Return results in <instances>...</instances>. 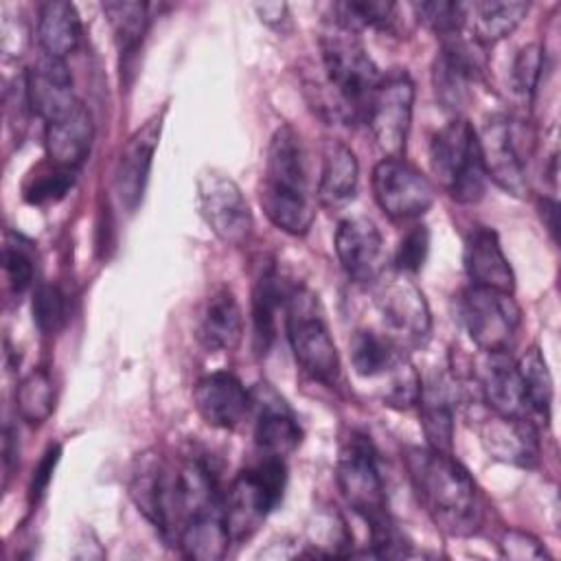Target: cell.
<instances>
[{"instance_id": "obj_23", "label": "cell", "mask_w": 561, "mask_h": 561, "mask_svg": "<svg viewBox=\"0 0 561 561\" xmlns=\"http://www.w3.org/2000/svg\"><path fill=\"white\" fill-rule=\"evenodd\" d=\"M465 272L476 287H489L497 291L513 294L515 274L513 267L500 245L497 232L486 226H476L467 239L462 250Z\"/></svg>"}, {"instance_id": "obj_48", "label": "cell", "mask_w": 561, "mask_h": 561, "mask_svg": "<svg viewBox=\"0 0 561 561\" xmlns=\"http://www.w3.org/2000/svg\"><path fill=\"white\" fill-rule=\"evenodd\" d=\"M18 460V436L11 427H4V467L11 469Z\"/></svg>"}, {"instance_id": "obj_34", "label": "cell", "mask_w": 561, "mask_h": 561, "mask_svg": "<svg viewBox=\"0 0 561 561\" xmlns=\"http://www.w3.org/2000/svg\"><path fill=\"white\" fill-rule=\"evenodd\" d=\"M55 408V383L46 368L31 370L15 388V410L28 425L44 423Z\"/></svg>"}, {"instance_id": "obj_3", "label": "cell", "mask_w": 561, "mask_h": 561, "mask_svg": "<svg viewBox=\"0 0 561 561\" xmlns=\"http://www.w3.org/2000/svg\"><path fill=\"white\" fill-rule=\"evenodd\" d=\"M320 59L327 83L335 94V116L351 123L364 121L381 72L357 31L329 18L320 31Z\"/></svg>"}, {"instance_id": "obj_24", "label": "cell", "mask_w": 561, "mask_h": 561, "mask_svg": "<svg viewBox=\"0 0 561 561\" xmlns=\"http://www.w3.org/2000/svg\"><path fill=\"white\" fill-rule=\"evenodd\" d=\"M94 142V121L90 110L79 101L66 116L46 123L48 160L61 169L77 171L90 156Z\"/></svg>"}, {"instance_id": "obj_12", "label": "cell", "mask_w": 561, "mask_h": 561, "mask_svg": "<svg viewBox=\"0 0 561 561\" xmlns=\"http://www.w3.org/2000/svg\"><path fill=\"white\" fill-rule=\"evenodd\" d=\"M129 495L138 511L160 530V535L175 541L180 526L178 467L169 465L153 451L138 456L129 478Z\"/></svg>"}, {"instance_id": "obj_39", "label": "cell", "mask_w": 561, "mask_h": 561, "mask_svg": "<svg viewBox=\"0 0 561 561\" xmlns=\"http://www.w3.org/2000/svg\"><path fill=\"white\" fill-rule=\"evenodd\" d=\"M416 18L440 39L460 35L462 26L467 24V4L454 0H430V2H414L412 4Z\"/></svg>"}, {"instance_id": "obj_29", "label": "cell", "mask_w": 561, "mask_h": 561, "mask_svg": "<svg viewBox=\"0 0 561 561\" xmlns=\"http://www.w3.org/2000/svg\"><path fill=\"white\" fill-rule=\"evenodd\" d=\"M37 42L44 55L66 59L81 42V20L75 4L50 0L39 4Z\"/></svg>"}, {"instance_id": "obj_19", "label": "cell", "mask_w": 561, "mask_h": 561, "mask_svg": "<svg viewBox=\"0 0 561 561\" xmlns=\"http://www.w3.org/2000/svg\"><path fill=\"white\" fill-rule=\"evenodd\" d=\"M197 414L217 430H237L252 412V392L232 373L204 375L193 386Z\"/></svg>"}, {"instance_id": "obj_33", "label": "cell", "mask_w": 561, "mask_h": 561, "mask_svg": "<svg viewBox=\"0 0 561 561\" xmlns=\"http://www.w3.org/2000/svg\"><path fill=\"white\" fill-rule=\"evenodd\" d=\"M515 364H517V370H519V377L524 383V394H526L530 412H535L548 421L554 390H552V375L548 370L543 353L539 351V346L533 344L528 351L522 353V357Z\"/></svg>"}, {"instance_id": "obj_30", "label": "cell", "mask_w": 561, "mask_h": 561, "mask_svg": "<svg viewBox=\"0 0 561 561\" xmlns=\"http://www.w3.org/2000/svg\"><path fill=\"white\" fill-rule=\"evenodd\" d=\"M289 289L274 265H270L252 289V337L256 353H267L276 337V313L285 309Z\"/></svg>"}, {"instance_id": "obj_22", "label": "cell", "mask_w": 561, "mask_h": 561, "mask_svg": "<svg viewBox=\"0 0 561 561\" xmlns=\"http://www.w3.org/2000/svg\"><path fill=\"white\" fill-rule=\"evenodd\" d=\"M478 368V388L493 414L530 416L517 364L508 353H482Z\"/></svg>"}, {"instance_id": "obj_44", "label": "cell", "mask_w": 561, "mask_h": 561, "mask_svg": "<svg viewBox=\"0 0 561 561\" xmlns=\"http://www.w3.org/2000/svg\"><path fill=\"white\" fill-rule=\"evenodd\" d=\"M500 550L506 559L526 561V559H548V550L543 543L524 530H506L500 539Z\"/></svg>"}, {"instance_id": "obj_7", "label": "cell", "mask_w": 561, "mask_h": 561, "mask_svg": "<svg viewBox=\"0 0 561 561\" xmlns=\"http://www.w3.org/2000/svg\"><path fill=\"white\" fill-rule=\"evenodd\" d=\"M287 489L285 458L261 456L245 467L224 491V515L232 541L250 537L259 524L283 502Z\"/></svg>"}, {"instance_id": "obj_46", "label": "cell", "mask_w": 561, "mask_h": 561, "mask_svg": "<svg viewBox=\"0 0 561 561\" xmlns=\"http://www.w3.org/2000/svg\"><path fill=\"white\" fill-rule=\"evenodd\" d=\"M254 11L261 18V22H265L267 26H280L287 20V4L285 2L254 4Z\"/></svg>"}, {"instance_id": "obj_32", "label": "cell", "mask_w": 561, "mask_h": 561, "mask_svg": "<svg viewBox=\"0 0 561 561\" xmlns=\"http://www.w3.org/2000/svg\"><path fill=\"white\" fill-rule=\"evenodd\" d=\"M348 357L359 377L375 379L386 377L394 368V364L403 357V348H399L386 333L364 329L351 337Z\"/></svg>"}, {"instance_id": "obj_21", "label": "cell", "mask_w": 561, "mask_h": 561, "mask_svg": "<svg viewBox=\"0 0 561 561\" xmlns=\"http://www.w3.org/2000/svg\"><path fill=\"white\" fill-rule=\"evenodd\" d=\"M24 83L31 112L42 116L46 123L66 116L79 103L75 99L72 75L66 59L42 53L24 72Z\"/></svg>"}, {"instance_id": "obj_5", "label": "cell", "mask_w": 561, "mask_h": 561, "mask_svg": "<svg viewBox=\"0 0 561 561\" xmlns=\"http://www.w3.org/2000/svg\"><path fill=\"white\" fill-rule=\"evenodd\" d=\"M285 331L296 364L324 386H335L342 362L331 337L318 296L307 287H291L285 302Z\"/></svg>"}, {"instance_id": "obj_31", "label": "cell", "mask_w": 561, "mask_h": 561, "mask_svg": "<svg viewBox=\"0 0 561 561\" xmlns=\"http://www.w3.org/2000/svg\"><path fill=\"white\" fill-rule=\"evenodd\" d=\"M526 13L528 2H473L467 4V24L473 42L484 46L508 37L522 24Z\"/></svg>"}, {"instance_id": "obj_13", "label": "cell", "mask_w": 561, "mask_h": 561, "mask_svg": "<svg viewBox=\"0 0 561 561\" xmlns=\"http://www.w3.org/2000/svg\"><path fill=\"white\" fill-rule=\"evenodd\" d=\"M197 206L219 241L226 245H243L254 228L252 210L239 184L221 171L208 169L197 178Z\"/></svg>"}, {"instance_id": "obj_37", "label": "cell", "mask_w": 561, "mask_h": 561, "mask_svg": "<svg viewBox=\"0 0 561 561\" xmlns=\"http://www.w3.org/2000/svg\"><path fill=\"white\" fill-rule=\"evenodd\" d=\"M72 184H75V171L61 169L50 162L48 167H39L35 169V173L28 175L22 195L33 206L55 204L61 197H66Z\"/></svg>"}, {"instance_id": "obj_45", "label": "cell", "mask_w": 561, "mask_h": 561, "mask_svg": "<svg viewBox=\"0 0 561 561\" xmlns=\"http://www.w3.org/2000/svg\"><path fill=\"white\" fill-rule=\"evenodd\" d=\"M59 456H61V447L59 445H50L42 454L37 467L33 469V478H31V486H28L31 502L37 504L44 497V493H46V489H48V484L53 480V471H55V467L59 462Z\"/></svg>"}, {"instance_id": "obj_42", "label": "cell", "mask_w": 561, "mask_h": 561, "mask_svg": "<svg viewBox=\"0 0 561 561\" xmlns=\"http://www.w3.org/2000/svg\"><path fill=\"white\" fill-rule=\"evenodd\" d=\"M546 66V53L541 44L524 46L511 66V88L517 96L530 101L539 88L541 75Z\"/></svg>"}, {"instance_id": "obj_38", "label": "cell", "mask_w": 561, "mask_h": 561, "mask_svg": "<svg viewBox=\"0 0 561 561\" xmlns=\"http://www.w3.org/2000/svg\"><path fill=\"white\" fill-rule=\"evenodd\" d=\"M2 267L11 289L15 294L26 291L33 285V276H35L33 245L24 237L9 232L2 245Z\"/></svg>"}, {"instance_id": "obj_40", "label": "cell", "mask_w": 561, "mask_h": 561, "mask_svg": "<svg viewBox=\"0 0 561 561\" xmlns=\"http://www.w3.org/2000/svg\"><path fill=\"white\" fill-rule=\"evenodd\" d=\"M421 386L423 383H421L416 368L403 355L394 364V368L386 375V386L381 390V399L386 405H392L397 410H408L419 403Z\"/></svg>"}, {"instance_id": "obj_41", "label": "cell", "mask_w": 561, "mask_h": 561, "mask_svg": "<svg viewBox=\"0 0 561 561\" xmlns=\"http://www.w3.org/2000/svg\"><path fill=\"white\" fill-rule=\"evenodd\" d=\"M31 309H33V322L37 331L46 337L59 333L68 320L66 296L57 285H50V283H44L35 289Z\"/></svg>"}, {"instance_id": "obj_8", "label": "cell", "mask_w": 561, "mask_h": 561, "mask_svg": "<svg viewBox=\"0 0 561 561\" xmlns=\"http://www.w3.org/2000/svg\"><path fill=\"white\" fill-rule=\"evenodd\" d=\"M458 318L482 353H508L522 327V309L513 294L476 285L460 294Z\"/></svg>"}, {"instance_id": "obj_43", "label": "cell", "mask_w": 561, "mask_h": 561, "mask_svg": "<svg viewBox=\"0 0 561 561\" xmlns=\"http://www.w3.org/2000/svg\"><path fill=\"white\" fill-rule=\"evenodd\" d=\"M430 254V230L423 224L412 226L397 245L394 252V267L403 274H416Z\"/></svg>"}, {"instance_id": "obj_35", "label": "cell", "mask_w": 561, "mask_h": 561, "mask_svg": "<svg viewBox=\"0 0 561 561\" xmlns=\"http://www.w3.org/2000/svg\"><path fill=\"white\" fill-rule=\"evenodd\" d=\"M103 11L112 24L121 55H134L149 24V4L145 2H105Z\"/></svg>"}, {"instance_id": "obj_15", "label": "cell", "mask_w": 561, "mask_h": 561, "mask_svg": "<svg viewBox=\"0 0 561 561\" xmlns=\"http://www.w3.org/2000/svg\"><path fill=\"white\" fill-rule=\"evenodd\" d=\"M373 195L394 221L416 219L427 213L434 202L432 182L403 158H383L373 169Z\"/></svg>"}, {"instance_id": "obj_28", "label": "cell", "mask_w": 561, "mask_h": 561, "mask_svg": "<svg viewBox=\"0 0 561 561\" xmlns=\"http://www.w3.org/2000/svg\"><path fill=\"white\" fill-rule=\"evenodd\" d=\"M359 184V164L348 145L327 140L322 151V171L318 182V202L327 208H342L355 199Z\"/></svg>"}, {"instance_id": "obj_36", "label": "cell", "mask_w": 561, "mask_h": 561, "mask_svg": "<svg viewBox=\"0 0 561 561\" xmlns=\"http://www.w3.org/2000/svg\"><path fill=\"white\" fill-rule=\"evenodd\" d=\"M333 18L359 33V28H390L394 22V2L386 0H346L331 7Z\"/></svg>"}, {"instance_id": "obj_47", "label": "cell", "mask_w": 561, "mask_h": 561, "mask_svg": "<svg viewBox=\"0 0 561 561\" xmlns=\"http://www.w3.org/2000/svg\"><path fill=\"white\" fill-rule=\"evenodd\" d=\"M537 210H539L541 221L546 224L550 237L557 241V234H559V204H557V199L541 197L539 204H537Z\"/></svg>"}, {"instance_id": "obj_26", "label": "cell", "mask_w": 561, "mask_h": 561, "mask_svg": "<svg viewBox=\"0 0 561 561\" xmlns=\"http://www.w3.org/2000/svg\"><path fill=\"white\" fill-rule=\"evenodd\" d=\"M232 543L226 515H224V502L202 508L184 519L175 535V546L186 559L195 561H217L224 559L228 552V546Z\"/></svg>"}, {"instance_id": "obj_1", "label": "cell", "mask_w": 561, "mask_h": 561, "mask_svg": "<svg viewBox=\"0 0 561 561\" xmlns=\"http://www.w3.org/2000/svg\"><path fill=\"white\" fill-rule=\"evenodd\" d=\"M403 456L416 500L436 528L449 537L476 535L484 522V500L480 486L454 454L408 447Z\"/></svg>"}, {"instance_id": "obj_27", "label": "cell", "mask_w": 561, "mask_h": 561, "mask_svg": "<svg viewBox=\"0 0 561 561\" xmlns=\"http://www.w3.org/2000/svg\"><path fill=\"white\" fill-rule=\"evenodd\" d=\"M421 425L427 447L454 454V410H456V381L449 377H434L421 386L419 403Z\"/></svg>"}, {"instance_id": "obj_17", "label": "cell", "mask_w": 561, "mask_h": 561, "mask_svg": "<svg viewBox=\"0 0 561 561\" xmlns=\"http://www.w3.org/2000/svg\"><path fill=\"white\" fill-rule=\"evenodd\" d=\"M335 254L355 283H375L381 278L386 252L379 228L368 217H346L335 230Z\"/></svg>"}, {"instance_id": "obj_4", "label": "cell", "mask_w": 561, "mask_h": 561, "mask_svg": "<svg viewBox=\"0 0 561 561\" xmlns=\"http://www.w3.org/2000/svg\"><path fill=\"white\" fill-rule=\"evenodd\" d=\"M430 167L438 186L458 204H476L486 191L478 134L471 123L456 116L430 142Z\"/></svg>"}, {"instance_id": "obj_2", "label": "cell", "mask_w": 561, "mask_h": 561, "mask_svg": "<svg viewBox=\"0 0 561 561\" xmlns=\"http://www.w3.org/2000/svg\"><path fill=\"white\" fill-rule=\"evenodd\" d=\"M259 202L278 230L294 237L311 230L316 208L309 193L305 147L291 125L278 127L270 140Z\"/></svg>"}, {"instance_id": "obj_9", "label": "cell", "mask_w": 561, "mask_h": 561, "mask_svg": "<svg viewBox=\"0 0 561 561\" xmlns=\"http://www.w3.org/2000/svg\"><path fill=\"white\" fill-rule=\"evenodd\" d=\"M476 134L486 178H491L502 191L524 197L528 193L526 156L530 142L526 125L519 118L495 114L486 118Z\"/></svg>"}, {"instance_id": "obj_18", "label": "cell", "mask_w": 561, "mask_h": 561, "mask_svg": "<svg viewBox=\"0 0 561 561\" xmlns=\"http://www.w3.org/2000/svg\"><path fill=\"white\" fill-rule=\"evenodd\" d=\"M254 443L263 456L285 458L302 438V430L289 403L270 386L259 383L252 390Z\"/></svg>"}, {"instance_id": "obj_20", "label": "cell", "mask_w": 561, "mask_h": 561, "mask_svg": "<svg viewBox=\"0 0 561 561\" xmlns=\"http://www.w3.org/2000/svg\"><path fill=\"white\" fill-rule=\"evenodd\" d=\"M480 440L486 454L504 465L533 469L539 462V430L530 416L493 414L480 427Z\"/></svg>"}, {"instance_id": "obj_11", "label": "cell", "mask_w": 561, "mask_h": 561, "mask_svg": "<svg viewBox=\"0 0 561 561\" xmlns=\"http://www.w3.org/2000/svg\"><path fill=\"white\" fill-rule=\"evenodd\" d=\"M375 302L381 313L386 335L399 348L423 346L432 331V316L425 294L403 272L379 280Z\"/></svg>"}, {"instance_id": "obj_25", "label": "cell", "mask_w": 561, "mask_h": 561, "mask_svg": "<svg viewBox=\"0 0 561 561\" xmlns=\"http://www.w3.org/2000/svg\"><path fill=\"white\" fill-rule=\"evenodd\" d=\"M197 340L206 351H234L243 340V313L230 287L221 285L204 300L197 318Z\"/></svg>"}, {"instance_id": "obj_10", "label": "cell", "mask_w": 561, "mask_h": 561, "mask_svg": "<svg viewBox=\"0 0 561 561\" xmlns=\"http://www.w3.org/2000/svg\"><path fill=\"white\" fill-rule=\"evenodd\" d=\"M414 110V83L410 75L394 68L381 75L368 107L364 123L370 127L377 147L386 158H403Z\"/></svg>"}, {"instance_id": "obj_16", "label": "cell", "mask_w": 561, "mask_h": 561, "mask_svg": "<svg viewBox=\"0 0 561 561\" xmlns=\"http://www.w3.org/2000/svg\"><path fill=\"white\" fill-rule=\"evenodd\" d=\"M162 118H164V110L160 114H153L142 127H138L121 151L116 173H114V191L121 206L127 213H134L145 197V188H147L151 164H153V153L160 142Z\"/></svg>"}, {"instance_id": "obj_14", "label": "cell", "mask_w": 561, "mask_h": 561, "mask_svg": "<svg viewBox=\"0 0 561 561\" xmlns=\"http://www.w3.org/2000/svg\"><path fill=\"white\" fill-rule=\"evenodd\" d=\"M440 42V50L432 64V85L443 110L458 116L467 107L473 85L484 77V57L478 50L480 44L469 42L462 35L445 37Z\"/></svg>"}, {"instance_id": "obj_6", "label": "cell", "mask_w": 561, "mask_h": 561, "mask_svg": "<svg viewBox=\"0 0 561 561\" xmlns=\"http://www.w3.org/2000/svg\"><path fill=\"white\" fill-rule=\"evenodd\" d=\"M335 480L346 504L368 524L370 533L392 524L379 469V454L364 432H351L337 454Z\"/></svg>"}]
</instances>
